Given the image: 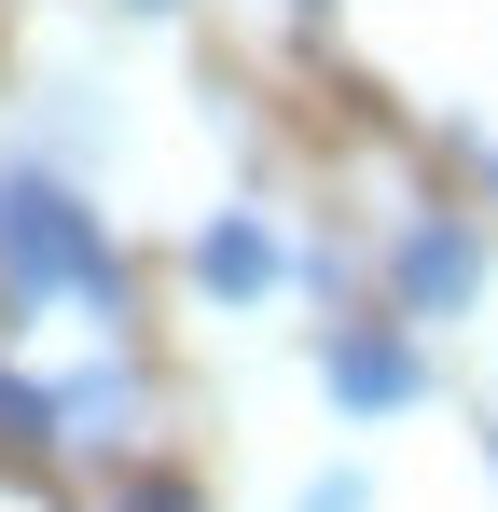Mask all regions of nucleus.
Wrapping results in <instances>:
<instances>
[{"label":"nucleus","mask_w":498,"mask_h":512,"mask_svg":"<svg viewBox=\"0 0 498 512\" xmlns=\"http://www.w3.org/2000/svg\"><path fill=\"white\" fill-rule=\"evenodd\" d=\"M0 291H14V305H83V319H125V263H111L97 208H83L56 167H14V180H0Z\"/></svg>","instance_id":"obj_1"},{"label":"nucleus","mask_w":498,"mask_h":512,"mask_svg":"<svg viewBox=\"0 0 498 512\" xmlns=\"http://www.w3.org/2000/svg\"><path fill=\"white\" fill-rule=\"evenodd\" d=\"M319 388L346 402V416H415V402H429V360H415L402 333H374V319H360V333L319 346Z\"/></svg>","instance_id":"obj_2"},{"label":"nucleus","mask_w":498,"mask_h":512,"mask_svg":"<svg viewBox=\"0 0 498 512\" xmlns=\"http://www.w3.org/2000/svg\"><path fill=\"white\" fill-rule=\"evenodd\" d=\"M125 14H166V0H125Z\"/></svg>","instance_id":"obj_9"},{"label":"nucleus","mask_w":498,"mask_h":512,"mask_svg":"<svg viewBox=\"0 0 498 512\" xmlns=\"http://www.w3.org/2000/svg\"><path fill=\"white\" fill-rule=\"evenodd\" d=\"M388 291H402V319H457V305L485 291V250H471L457 222H402V236H388Z\"/></svg>","instance_id":"obj_3"},{"label":"nucleus","mask_w":498,"mask_h":512,"mask_svg":"<svg viewBox=\"0 0 498 512\" xmlns=\"http://www.w3.org/2000/svg\"><path fill=\"white\" fill-rule=\"evenodd\" d=\"M305 512H374V485H360V471H319V485H305Z\"/></svg>","instance_id":"obj_7"},{"label":"nucleus","mask_w":498,"mask_h":512,"mask_svg":"<svg viewBox=\"0 0 498 512\" xmlns=\"http://www.w3.org/2000/svg\"><path fill=\"white\" fill-rule=\"evenodd\" d=\"M125 429H139V374H111V360H97V374L56 388V443H125Z\"/></svg>","instance_id":"obj_5"},{"label":"nucleus","mask_w":498,"mask_h":512,"mask_svg":"<svg viewBox=\"0 0 498 512\" xmlns=\"http://www.w3.org/2000/svg\"><path fill=\"white\" fill-rule=\"evenodd\" d=\"M125 512H194V499H180V485H139V499H125Z\"/></svg>","instance_id":"obj_8"},{"label":"nucleus","mask_w":498,"mask_h":512,"mask_svg":"<svg viewBox=\"0 0 498 512\" xmlns=\"http://www.w3.org/2000/svg\"><path fill=\"white\" fill-rule=\"evenodd\" d=\"M0 443H14V457L56 443V388H42V374H0Z\"/></svg>","instance_id":"obj_6"},{"label":"nucleus","mask_w":498,"mask_h":512,"mask_svg":"<svg viewBox=\"0 0 498 512\" xmlns=\"http://www.w3.org/2000/svg\"><path fill=\"white\" fill-rule=\"evenodd\" d=\"M277 277H291V250H277V236H263V222H208V236H194V291H208V305H263V291H277Z\"/></svg>","instance_id":"obj_4"}]
</instances>
